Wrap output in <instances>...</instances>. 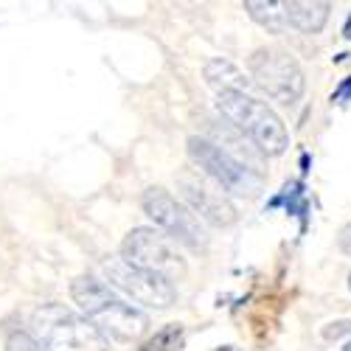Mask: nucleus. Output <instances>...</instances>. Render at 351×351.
Listing matches in <instances>:
<instances>
[{
	"label": "nucleus",
	"instance_id": "obj_1",
	"mask_svg": "<svg viewBox=\"0 0 351 351\" xmlns=\"http://www.w3.org/2000/svg\"><path fill=\"white\" fill-rule=\"evenodd\" d=\"M71 298L76 301L82 315L110 340L132 343L149 326V317L138 312L135 306H130L127 301H121L119 295H112V289L104 281H99L96 276L73 278Z\"/></svg>",
	"mask_w": 351,
	"mask_h": 351
},
{
	"label": "nucleus",
	"instance_id": "obj_2",
	"mask_svg": "<svg viewBox=\"0 0 351 351\" xmlns=\"http://www.w3.org/2000/svg\"><path fill=\"white\" fill-rule=\"evenodd\" d=\"M32 335L48 351H107V337L65 304H45L32 315Z\"/></svg>",
	"mask_w": 351,
	"mask_h": 351
},
{
	"label": "nucleus",
	"instance_id": "obj_3",
	"mask_svg": "<svg viewBox=\"0 0 351 351\" xmlns=\"http://www.w3.org/2000/svg\"><path fill=\"white\" fill-rule=\"evenodd\" d=\"M217 107L233 127L239 132H245L258 146L261 152H267V155L287 152L289 135H287L281 119L265 101L253 99L250 93H219Z\"/></svg>",
	"mask_w": 351,
	"mask_h": 351
},
{
	"label": "nucleus",
	"instance_id": "obj_4",
	"mask_svg": "<svg viewBox=\"0 0 351 351\" xmlns=\"http://www.w3.org/2000/svg\"><path fill=\"white\" fill-rule=\"evenodd\" d=\"M121 258L132 267L158 273L169 281L186 276V258L178 253V242L160 228H132L121 242Z\"/></svg>",
	"mask_w": 351,
	"mask_h": 351
},
{
	"label": "nucleus",
	"instance_id": "obj_5",
	"mask_svg": "<svg viewBox=\"0 0 351 351\" xmlns=\"http://www.w3.org/2000/svg\"><path fill=\"white\" fill-rule=\"evenodd\" d=\"M189 158L202 169L206 178H211L219 189H225L230 194L253 197L261 191V178L253 169H247L237 158H230L225 149H219L217 143H211L206 138H199V135L189 138Z\"/></svg>",
	"mask_w": 351,
	"mask_h": 351
},
{
	"label": "nucleus",
	"instance_id": "obj_6",
	"mask_svg": "<svg viewBox=\"0 0 351 351\" xmlns=\"http://www.w3.org/2000/svg\"><path fill=\"white\" fill-rule=\"evenodd\" d=\"M250 73L253 82L265 90L270 99L281 104H295L304 93V73L292 53L278 48H258L250 56Z\"/></svg>",
	"mask_w": 351,
	"mask_h": 351
},
{
	"label": "nucleus",
	"instance_id": "obj_7",
	"mask_svg": "<svg viewBox=\"0 0 351 351\" xmlns=\"http://www.w3.org/2000/svg\"><path fill=\"white\" fill-rule=\"evenodd\" d=\"M104 276L115 289H121L124 295H130L132 301H138L143 306L166 309L178 301V289H174V284L169 278L149 273V270H141V267H132L121 256L104 261Z\"/></svg>",
	"mask_w": 351,
	"mask_h": 351
},
{
	"label": "nucleus",
	"instance_id": "obj_8",
	"mask_svg": "<svg viewBox=\"0 0 351 351\" xmlns=\"http://www.w3.org/2000/svg\"><path fill=\"white\" fill-rule=\"evenodd\" d=\"M141 206L146 211V217H152L155 225L169 233L174 242L189 245V247H202L206 245V230H202L199 219L194 217L191 208H186L183 202H178L169 191L163 189H146L141 197Z\"/></svg>",
	"mask_w": 351,
	"mask_h": 351
},
{
	"label": "nucleus",
	"instance_id": "obj_9",
	"mask_svg": "<svg viewBox=\"0 0 351 351\" xmlns=\"http://www.w3.org/2000/svg\"><path fill=\"white\" fill-rule=\"evenodd\" d=\"M180 191H183V199L189 202V208L194 211V217L206 219L211 225H233L237 222V208L230 206V199L222 194L219 186H211L202 174H194V171H183L180 174Z\"/></svg>",
	"mask_w": 351,
	"mask_h": 351
},
{
	"label": "nucleus",
	"instance_id": "obj_10",
	"mask_svg": "<svg viewBox=\"0 0 351 351\" xmlns=\"http://www.w3.org/2000/svg\"><path fill=\"white\" fill-rule=\"evenodd\" d=\"M329 3H298V0H292V3H287V20L292 28H298V32L304 34H317L320 28L326 25L329 20Z\"/></svg>",
	"mask_w": 351,
	"mask_h": 351
},
{
	"label": "nucleus",
	"instance_id": "obj_11",
	"mask_svg": "<svg viewBox=\"0 0 351 351\" xmlns=\"http://www.w3.org/2000/svg\"><path fill=\"white\" fill-rule=\"evenodd\" d=\"M206 79L217 93H247L250 79L228 60H211L206 65Z\"/></svg>",
	"mask_w": 351,
	"mask_h": 351
},
{
	"label": "nucleus",
	"instance_id": "obj_12",
	"mask_svg": "<svg viewBox=\"0 0 351 351\" xmlns=\"http://www.w3.org/2000/svg\"><path fill=\"white\" fill-rule=\"evenodd\" d=\"M245 9L250 12V17L258 25H265L267 32H273V34H281L284 28L289 25V20H287V3H273V0H247Z\"/></svg>",
	"mask_w": 351,
	"mask_h": 351
},
{
	"label": "nucleus",
	"instance_id": "obj_13",
	"mask_svg": "<svg viewBox=\"0 0 351 351\" xmlns=\"http://www.w3.org/2000/svg\"><path fill=\"white\" fill-rule=\"evenodd\" d=\"M186 343V332L180 324H166L163 329H158L149 340L141 346V351H180Z\"/></svg>",
	"mask_w": 351,
	"mask_h": 351
},
{
	"label": "nucleus",
	"instance_id": "obj_14",
	"mask_svg": "<svg viewBox=\"0 0 351 351\" xmlns=\"http://www.w3.org/2000/svg\"><path fill=\"white\" fill-rule=\"evenodd\" d=\"M6 351H48L32 332H12L6 340Z\"/></svg>",
	"mask_w": 351,
	"mask_h": 351
},
{
	"label": "nucleus",
	"instance_id": "obj_15",
	"mask_svg": "<svg viewBox=\"0 0 351 351\" xmlns=\"http://www.w3.org/2000/svg\"><path fill=\"white\" fill-rule=\"evenodd\" d=\"M281 199H287V211H289V214H304V211H306L301 183H287V186H284V197H278L276 202H281ZM276 202H273V206H276Z\"/></svg>",
	"mask_w": 351,
	"mask_h": 351
},
{
	"label": "nucleus",
	"instance_id": "obj_16",
	"mask_svg": "<svg viewBox=\"0 0 351 351\" xmlns=\"http://www.w3.org/2000/svg\"><path fill=\"white\" fill-rule=\"evenodd\" d=\"M348 99H351V76L343 79V82L337 84V90L332 93V101H335V104H346Z\"/></svg>",
	"mask_w": 351,
	"mask_h": 351
},
{
	"label": "nucleus",
	"instance_id": "obj_17",
	"mask_svg": "<svg viewBox=\"0 0 351 351\" xmlns=\"http://www.w3.org/2000/svg\"><path fill=\"white\" fill-rule=\"evenodd\" d=\"M329 326H332V329H326L324 337H326V340H337L343 332H351V320H343V324H329Z\"/></svg>",
	"mask_w": 351,
	"mask_h": 351
},
{
	"label": "nucleus",
	"instance_id": "obj_18",
	"mask_svg": "<svg viewBox=\"0 0 351 351\" xmlns=\"http://www.w3.org/2000/svg\"><path fill=\"white\" fill-rule=\"evenodd\" d=\"M340 247L351 256V225H346V228L340 230Z\"/></svg>",
	"mask_w": 351,
	"mask_h": 351
},
{
	"label": "nucleus",
	"instance_id": "obj_19",
	"mask_svg": "<svg viewBox=\"0 0 351 351\" xmlns=\"http://www.w3.org/2000/svg\"><path fill=\"white\" fill-rule=\"evenodd\" d=\"M343 37H346V40H351V14H348V20H346V28H343Z\"/></svg>",
	"mask_w": 351,
	"mask_h": 351
},
{
	"label": "nucleus",
	"instance_id": "obj_20",
	"mask_svg": "<svg viewBox=\"0 0 351 351\" xmlns=\"http://www.w3.org/2000/svg\"><path fill=\"white\" fill-rule=\"evenodd\" d=\"M217 351H239L237 346H222V348H217Z\"/></svg>",
	"mask_w": 351,
	"mask_h": 351
},
{
	"label": "nucleus",
	"instance_id": "obj_21",
	"mask_svg": "<svg viewBox=\"0 0 351 351\" xmlns=\"http://www.w3.org/2000/svg\"><path fill=\"white\" fill-rule=\"evenodd\" d=\"M343 351H351V340H348V343H346V348H343Z\"/></svg>",
	"mask_w": 351,
	"mask_h": 351
},
{
	"label": "nucleus",
	"instance_id": "obj_22",
	"mask_svg": "<svg viewBox=\"0 0 351 351\" xmlns=\"http://www.w3.org/2000/svg\"><path fill=\"white\" fill-rule=\"evenodd\" d=\"M348 281H351V276H348Z\"/></svg>",
	"mask_w": 351,
	"mask_h": 351
}]
</instances>
